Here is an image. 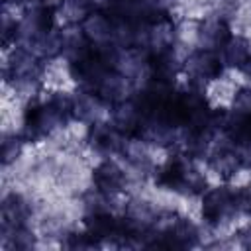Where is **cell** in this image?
<instances>
[{
	"mask_svg": "<svg viewBox=\"0 0 251 251\" xmlns=\"http://www.w3.org/2000/svg\"><path fill=\"white\" fill-rule=\"evenodd\" d=\"M73 114V96L65 92H53L45 100H31L24 112L22 137L25 141H39L57 127L65 126Z\"/></svg>",
	"mask_w": 251,
	"mask_h": 251,
	"instance_id": "6da1fadb",
	"label": "cell"
},
{
	"mask_svg": "<svg viewBox=\"0 0 251 251\" xmlns=\"http://www.w3.org/2000/svg\"><path fill=\"white\" fill-rule=\"evenodd\" d=\"M155 182L167 190L180 194H202L206 176L194 167L188 155H171L155 173Z\"/></svg>",
	"mask_w": 251,
	"mask_h": 251,
	"instance_id": "7a4b0ae2",
	"label": "cell"
},
{
	"mask_svg": "<svg viewBox=\"0 0 251 251\" xmlns=\"http://www.w3.org/2000/svg\"><path fill=\"white\" fill-rule=\"evenodd\" d=\"M222 131L233 145L251 149V86H241L235 92Z\"/></svg>",
	"mask_w": 251,
	"mask_h": 251,
	"instance_id": "3957f363",
	"label": "cell"
},
{
	"mask_svg": "<svg viewBox=\"0 0 251 251\" xmlns=\"http://www.w3.org/2000/svg\"><path fill=\"white\" fill-rule=\"evenodd\" d=\"M224 67L226 65L222 61L220 51L204 49V47L194 49L182 65V69L190 80V86H198V88H202L210 80L220 78V75L224 73Z\"/></svg>",
	"mask_w": 251,
	"mask_h": 251,
	"instance_id": "277c9868",
	"label": "cell"
},
{
	"mask_svg": "<svg viewBox=\"0 0 251 251\" xmlns=\"http://www.w3.org/2000/svg\"><path fill=\"white\" fill-rule=\"evenodd\" d=\"M237 214L235 208V190L222 184L202 192V218L208 226H220Z\"/></svg>",
	"mask_w": 251,
	"mask_h": 251,
	"instance_id": "5b68a950",
	"label": "cell"
},
{
	"mask_svg": "<svg viewBox=\"0 0 251 251\" xmlns=\"http://www.w3.org/2000/svg\"><path fill=\"white\" fill-rule=\"evenodd\" d=\"M251 149L237 147L231 141H226L224 145L216 147L208 153V165L214 173H218L224 178L233 176L237 171L251 167Z\"/></svg>",
	"mask_w": 251,
	"mask_h": 251,
	"instance_id": "8992f818",
	"label": "cell"
},
{
	"mask_svg": "<svg viewBox=\"0 0 251 251\" xmlns=\"http://www.w3.org/2000/svg\"><path fill=\"white\" fill-rule=\"evenodd\" d=\"M126 173L124 169L112 161V159H104L100 161L94 171H92V184H94V190H98L102 196H116L120 194L124 188H126Z\"/></svg>",
	"mask_w": 251,
	"mask_h": 251,
	"instance_id": "52a82bcc",
	"label": "cell"
},
{
	"mask_svg": "<svg viewBox=\"0 0 251 251\" xmlns=\"http://www.w3.org/2000/svg\"><path fill=\"white\" fill-rule=\"evenodd\" d=\"M127 135H124L112 122H94L88 129V143L102 155L122 153Z\"/></svg>",
	"mask_w": 251,
	"mask_h": 251,
	"instance_id": "ba28073f",
	"label": "cell"
},
{
	"mask_svg": "<svg viewBox=\"0 0 251 251\" xmlns=\"http://www.w3.org/2000/svg\"><path fill=\"white\" fill-rule=\"evenodd\" d=\"M80 29L90 45L114 43V22L104 10H92L80 20ZM116 45V43H114Z\"/></svg>",
	"mask_w": 251,
	"mask_h": 251,
	"instance_id": "9c48e42d",
	"label": "cell"
},
{
	"mask_svg": "<svg viewBox=\"0 0 251 251\" xmlns=\"http://www.w3.org/2000/svg\"><path fill=\"white\" fill-rule=\"evenodd\" d=\"M110 122L127 137H133L141 126V110L133 96L110 106Z\"/></svg>",
	"mask_w": 251,
	"mask_h": 251,
	"instance_id": "30bf717a",
	"label": "cell"
},
{
	"mask_svg": "<svg viewBox=\"0 0 251 251\" xmlns=\"http://www.w3.org/2000/svg\"><path fill=\"white\" fill-rule=\"evenodd\" d=\"M231 29L229 24L222 18H206L202 20L200 27H198V45L204 49H214V51H222V47L229 41L231 37Z\"/></svg>",
	"mask_w": 251,
	"mask_h": 251,
	"instance_id": "8fae6325",
	"label": "cell"
},
{
	"mask_svg": "<svg viewBox=\"0 0 251 251\" xmlns=\"http://www.w3.org/2000/svg\"><path fill=\"white\" fill-rule=\"evenodd\" d=\"M222 61L229 69L245 71L251 65V43L243 35H231L220 51Z\"/></svg>",
	"mask_w": 251,
	"mask_h": 251,
	"instance_id": "7c38bea8",
	"label": "cell"
},
{
	"mask_svg": "<svg viewBox=\"0 0 251 251\" xmlns=\"http://www.w3.org/2000/svg\"><path fill=\"white\" fill-rule=\"evenodd\" d=\"M29 218V204L24 196L12 192L2 202V231H10L14 227L25 226Z\"/></svg>",
	"mask_w": 251,
	"mask_h": 251,
	"instance_id": "4fadbf2b",
	"label": "cell"
},
{
	"mask_svg": "<svg viewBox=\"0 0 251 251\" xmlns=\"http://www.w3.org/2000/svg\"><path fill=\"white\" fill-rule=\"evenodd\" d=\"M137 4H139V14L145 25L171 18L173 0H137Z\"/></svg>",
	"mask_w": 251,
	"mask_h": 251,
	"instance_id": "5bb4252c",
	"label": "cell"
},
{
	"mask_svg": "<svg viewBox=\"0 0 251 251\" xmlns=\"http://www.w3.org/2000/svg\"><path fill=\"white\" fill-rule=\"evenodd\" d=\"M6 237L10 239V245L14 249H31L33 243H35V237L33 233L27 229V226H20V227H14L10 231H4Z\"/></svg>",
	"mask_w": 251,
	"mask_h": 251,
	"instance_id": "9a60e30c",
	"label": "cell"
},
{
	"mask_svg": "<svg viewBox=\"0 0 251 251\" xmlns=\"http://www.w3.org/2000/svg\"><path fill=\"white\" fill-rule=\"evenodd\" d=\"M24 137L22 135H8L2 141V163L10 165L12 161L18 159V155L22 153V145H24Z\"/></svg>",
	"mask_w": 251,
	"mask_h": 251,
	"instance_id": "2e32d148",
	"label": "cell"
},
{
	"mask_svg": "<svg viewBox=\"0 0 251 251\" xmlns=\"http://www.w3.org/2000/svg\"><path fill=\"white\" fill-rule=\"evenodd\" d=\"M235 208H237V214L251 218V182L235 190Z\"/></svg>",
	"mask_w": 251,
	"mask_h": 251,
	"instance_id": "e0dca14e",
	"label": "cell"
},
{
	"mask_svg": "<svg viewBox=\"0 0 251 251\" xmlns=\"http://www.w3.org/2000/svg\"><path fill=\"white\" fill-rule=\"evenodd\" d=\"M63 6L71 14H80V20L94 10V0H63Z\"/></svg>",
	"mask_w": 251,
	"mask_h": 251,
	"instance_id": "ac0fdd59",
	"label": "cell"
},
{
	"mask_svg": "<svg viewBox=\"0 0 251 251\" xmlns=\"http://www.w3.org/2000/svg\"><path fill=\"white\" fill-rule=\"evenodd\" d=\"M235 237H237V241H239V245H241V247L251 249V224H247V226L239 227V229H237V233H235Z\"/></svg>",
	"mask_w": 251,
	"mask_h": 251,
	"instance_id": "d6986e66",
	"label": "cell"
}]
</instances>
